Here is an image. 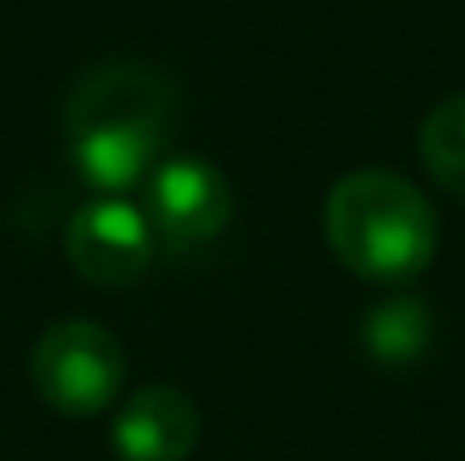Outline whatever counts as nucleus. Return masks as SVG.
Instances as JSON below:
<instances>
[{"mask_svg":"<svg viewBox=\"0 0 465 461\" xmlns=\"http://www.w3.org/2000/svg\"><path fill=\"white\" fill-rule=\"evenodd\" d=\"M60 129L70 169L99 194H124L169 154L179 85L149 60H104L74 80Z\"/></svg>","mask_w":465,"mask_h":461,"instance_id":"f257e3e1","label":"nucleus"},{"mask_svg":"<svg viewBox=\"0 0 465 461\" xmlns=\"http://www.w3.org/2000/svg\"><path fill=\"white\" fill-rule=\"evenodd\" d=\"M327 244L347 273L381 288H406L436 263L440 224L406 174L357 169L327 194Z\"/></svg>","mask_w":465,"mask_h":461,"instance_id":"f03ea898","label":"nucleus"},{"mask_svg":"<svg viewBox=\"0 0 465 461\" xmlns=\"http://www.w3.org/2000/svg\"><path fill=\"white\" fill-rule=\"evenodd\" d=\"M30 387L60 416H99L124 387V347L104 323L64 317L50 323L30 347Z\"/></svg>","mask_w":465,"mask_h":461,"instance_id":"7ed1b4c3","label":"nucleus"},{"mask_svg":"<svg viewBox=\"0 0 465 461\" xmlns=\"http://www.w3.org/2000/svg\"><path fill=\"white\" fill-rule=\"evenodd\" d=\"M143 218L169 254L213 244L232 218V184L203 154H173L143 179Z\"/></svg>","mask_w":465,"mask_h":461,"instance_id":"20e7f679","label":"nucleus"},{"mask_svg":"<svg viewBox=\"0 0 465 461\" xmlns=\"http://www.w3.org/2000/svg\"><path fill=\"white\" fill-rule=\"evenodd\" d=\"M64 258L94 288H129L153 263V228L124 194H99L64 224Z\"/></svg>","mask_w":465,"mask_h":461,"instance_id":"39448f33","label":"nucleus"},{"mask_svg":"<svg viewBox=\"0 0 465 461\" xmlns=\"http://www.w3.org/2000/svg\"><path fill=\"white\" fill-rule=\"evenodd\" d=\"M109 442L124 461H188L198 446V402L183 387L149 382L119 402Z\"/></svg>","mask_w":465,"mask_h":461,"instance_id":"423d86ee","label":"nucleus"},{"mask_svg":"<svg viewBox=\"0 0 465 461\" xmlns=\"http://www.w3.org/2000/svg\"><path fill=\"white\" fill-rule=\"evenodd\" d=\"M430 333H436V317L430 307L411 298V293H396V298L376 303L361 323V347L381 362V367H406L430 347Z\"/></svg>","mask_w":465,"mask_h":461,"instance_id":"0eeeda50","label":"nucleus"},{"mask_svg":"<svg viewBox=\"0 0 465 461\" xmlns=\"http://www.w3.org/2000/svg\"><path fill=\"white\" fill-rule=\"evenodd\" d=\"M416 154H420L430 179H436L450 199L465 204V95L440 100L426 119H420Z\"/></svg>","mask_w":465,"mask_h":461,"instance_id":"6e6552de","label":"nucleus"}]
</instances>
